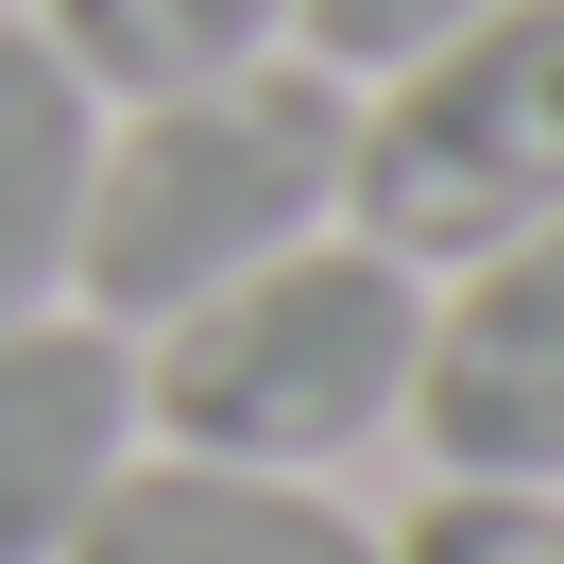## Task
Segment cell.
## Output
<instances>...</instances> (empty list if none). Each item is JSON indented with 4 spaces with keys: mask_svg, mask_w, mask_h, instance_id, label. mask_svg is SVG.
Instances as JSON below:
<instances>
[{
    "mask_svg": "<svg viewBox=\"0 0 564 564\" xmlns=\"http://www.w3.org/2000/svg\"><path fill=\"white\" fill-rule=\"evenodd\" d=\"M343 138H359V86H325L308 52H240L206 86H138L104 120V172H86L69 308L138 343V325L206 308L223 274L325 240L343 223Z\"/></svg>",
    "mask_w": 564,
    "mask_h": 564,
    "instance_id": "cell-1",
    "label": "cell"
},
{
    "mask_svg": "<svg viewBox=\"0 0 564 564\" xmlns=\"http://www.w3.org/2000/svg\"><path fill=\"white\" fill-rule=\"evenodd\" d=\"M411 359H427V274L377 257L359 223L223 274L206 308L138 325V427L188 462H257V479H325L343 445L411 427Z\"/></svg>",
    "mask_w": 564,
    "mask_h": 564,
    "instance_id": "cell-2",
    "label": "cell"
},
{
    "mask_svg": "<svg viewBox=\"0 0 564 564\" xmlns=\"http://www.w3.org/2000/svg\"><path fill=\"white\" fill-rule=\"evenodd\" d=\"M343 223L377 257H411V274H462V257L564 223V0H496L479 35L359 86Z\"/></svg>",
    "mask_w": 564,
    "mask_h": 564,
    "instance_id": "cell-3",
    "label": "cell"
},
{
    "mask_svg": "<svg viewBox=\"0 0 564 564\" xmlns=\"http://www.w3.org/2000/svg\"><path fill=\"white\" fill-rule=\"evenodd\" d=\"M411 445L445 479H530L564 496V223L462 257L427 291V359H411Z\"/></svg>",
    "mask_w": 564,
    "mask_h": 564,
    "instance_id": "cell-4",
    "label": "cell"
},
{
    "mask_svg": "<svg viewBox=\"0 0 564 564\" xmlns=\"http://www.w3.org/2000/svg\"><path fill=\"white\" fill-rule=\"evenodd\" d=\"M120 462H138V343L86 308L0 325V564H69Z\"/></svg>",
    "mask_w": 564,
    "mask_h": 564,
    "instance_id": "cell-5",
    "label": "cell"
},
{
    "mask_svg": "<svg viewBox=\"0 0 564 564\" xmlns=\"http://www.w3.org/2000/svg\"><path fill=\"white\" fill-rule=\"evenodd\" d=\"M69 564H377V530H359L325 479H257V462L138 445L104 479V513H86Z\"/></svg>",
    "mask_w": 564,
    "mask_h": 564,
    "instance_id": "cell-6",
    "label": "cell"
},
{
    "mask_svg": "<svg viewBox=\"0 0 564 564\" xmlns=\"http://www.w3.org/2000/svg\"><path fill=\"white\" fill-rule=\"evenodd\" d=\"M86 172H104V86L52 52V18H0V325L69 308L86 257Z\"/></svg>",
    "mask_w": 564,
    "mask_h": 564,
    "instance_id": "cell-7",
    "label": "cell"
},
{
    "mask_svg": "<svg viewBox=\"0 0 564 564\" xmlns=\"http://www.w3.org/2000/svg\"><path fill=\"white\" fill-rule=\"evenodd\" d=\"M52 52H69L104 104H138V86H206L240 69V52H291V0H35Z\"/></svg>",
    "mask_w": 564,
    "mask_h": 564,
    "instance_id": "cell-8",
    "label": "cell"
},
{
    "mask_svg": "<svg viewBox=\"0 0 564 564\" xmlns=\"http://www.w3.org/2000/svg\"><path fill=\"white\" fill-rule=\"evenodd\" d=\"M377 564H564V496H530V479H427Z\"/></svg>",
    "mask_w": 564,
    "mask_h": 564,
    "instance_id": "cell-9",
    "label": "cell"
},
{
    "mask_svg": "<svg viewBox=\"0 0 564 564\" xmlns=\"http://www.w3.org/2000/svg\"><path fill=\"white\" fill-rule=\"evenodd\" d=\"M496 0H291V52H308L325 86H393L411 52H445V35H479Z\"/></svg>",
    "mask_w": 564,
    "mask_h": 564,
    "instance_id": "cell-10",
    "label": "cell"
}]
</instances>
